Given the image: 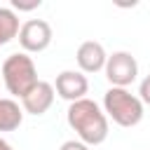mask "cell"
I'll list each match as a JSON object with an SVG mask.
<instances>
[{"label": "cell", "instance_id": "5b68a950", "mask_svg": "<svg viewBox=\"0 0 150 150\" xmlns=\"http://www.w3.org/2000/svg\"><path fill=\"white\" fill-rule=\"evenodd\" d=\"M19 42L23 52H45L52 45V26L45 19H30L19 28Z\"/></svg>", "mask_w": 150, "mask_h": 150}, {"label": "cell", "instance_id": "30bf717a", "mask_svg": "<svg viewBox=\"0 0 150 150\" xmlns=\"http://www.w3.org/2000/svg\"><path fill=\"white\" fill-rule=\"evenodd\" d=\"M19 16L9 7H0V47L19 35Z\"/></svg>", "mask_w": 150, "mask_h": 150}, {"label": "cell", "instance_id": "277c9868", "mask_svg": "<svg viewBox=\"0 0 150 150\" xmlns=\"http://www.w3.org/2000/svg\"><path fill=\"white\" fill-rule=\"evenodd\" d=\"M105 77L112 87L127 89L136 77H138V61L129 52H112L105 61Z\"/></svg>", "mask_w": 150, "mask_h": 150}, {"label": "cell", "instance_id": "7c38bea8", "mask_svg": "<svg viewBox=\"0 0 150 150\" xmlns=\"http://www.w3.org/2000/svg\"><path fill=\"white\" fill-rule=\"evenodd\" d=\"M138 98H141L143 105H150V75L143 77V82L138 87Z\"/></svg>", "mask_w": 150, "mask_h": 150}, {"label": "cell", "instance_id": "5bb4252c", "mask_svg": "<svg viewBox=\"0 0 150 150\" xmlns=\"http://www.w3.org/2000/svg\"><path fill=\"white\" fill-rule=\"evenodd\" d=\"M0 150H14V148H12V145H9L5 138H0Z\"/></svg>", "mask_w": 150, "mask_h": 150}, {"label": "cell", "instance_id": "6da1fadb", "mask_svg": "<svg viewBox=\"0 0 150 150\" xmlns=\"http://www.w3.org/2000/svg\"><path fill=\"white\" fill-rule=\"evenodd\" d=\"M66 120L84 145H101L108 138V117L91 98H80L68 105Z\"/></svg>", "mask_w": 150, "mask_h": 150}, {"label": "cell", "instance_id": "4fadbf2b", "mask_svg": "<svg viewBox=\"0 0 150 150\" xmlns=\"http://www.w3.org/2000/svg\"><path fill=\"white\" fill-rule=\"evenodd\" d=\"M59 150H89V145H84L82 141L73 138V141H66V143H61V148H59Z\"/></svg>", "mask_w": 150, "mask_h": 150}, {"label": "cell", "instance_id": "8fae6325", "mask_svg": "<svg viewBox=\"0 0 150 150\" xmlns=\"http://www.w3.org/2000/svg\"><path fill=\"white\" fill-rule=\"evenodd\" d=\"M40 5L42 0H12V7L19 12H30V9H38Z\"/></svg>", "mask_w": 150, "mask_h": 150}, {"label": "cell", "instance_id": "7a4b0ae2", "mask_svg": "<svg viewBox=\"0 0 150 150\" xmlns=\"http://www.w3.org/2000/svg\"><path fill=\"white\" fill-rule=\"evenodd\" d=\"M2 82L7 87V91L12 96L23 98L40 80H38V68L35 61L26 54V52H16L9 54L2 63Z\"/></svg>", "mask_w": 150, "mask_h": 150}, {"label": "cell", "instance_id": "8992f818", "mask_svg": "<svg viewBox=\"0 0 150 150\" xmlns=\"http://www.w3.org/2000/svg\"><path fill=\"white\" fill-rule=\"evenodd\" d=\"M54 91H56L61 98L70 101V103H75V101H80V98H87V96H84V94L89 91L87 75H82L80 70H63V73L56 75Z\"/></svg>", "mask_w": 150, "mask_h": 150}, {"label": "cell", "instance_id": "52a82bcc", "mask_svg": "<svg viewBox=\"0 0 150 150\" xmlns=\"http://www.w3.org/2000/svg\"><path fill=\"white\" fill-rule=\"evenodd\" d=\"M52 103H54V84H49V82H45V80H40V82L21 98V108H23V112H28V115H45V112L52 108Z\"/></svg>", "mask_w": 150, "mask_h": 150}, {"label": "cell", "instance_id": "9c48e42d", "mask_svg": "<svg viewBox=\"0 0 150 150\" xmlns=\"http://www.w3.org/2000/svg\"><path fill=\"white\" fill-rule=\"evenodd\" d=\"M23 122V108L14 98H0V131H14Z\"/></svg>", "mask_w": 150, "mask_h": 150}, {"label": "cell", "instance_id": "3957f363", "mask_svg": "<svg viewBox=\"0 0 150 150\" xmlns=\"http://www.w3.org/2000/svg\"><path fill=\"white\" fill-rule=\"evenodd\" d=\"M103 110L105 117H110L120 127H136L143 120V103L136 94L122 87H110L103 96Z\"/></svg>", "mask_w": 150, "mask_h": 150}, {"label": "cell", "instance_id": "ba28073f", "mask_svg": "<svg viewBox=\"0 0 150 150\" xmlns=\"http://www.w3.org/2000/svg\"><path fill=\"white\" fill-rule=\"evenodd\" d=\"M77 66H80V73H98L105 68V61H108V54L103 49L101 42L96 40H87L77 47Z\"/></svg>", "mask_w": 150, "mask_h": 150}]
</instances>
